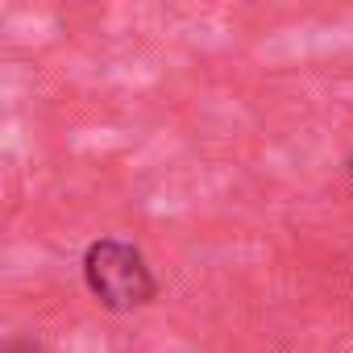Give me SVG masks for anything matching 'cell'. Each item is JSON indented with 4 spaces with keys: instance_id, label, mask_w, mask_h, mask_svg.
I'll list each match as a JSON object with an SVG mask.
<instances>
[{
    "instance_id": "cell-2",
    "label": "cell",
    "mask_w": 353,
    "mask_h": 353,
    "mask_svg": "<svg viewBox=\"0 0 353 353\" xmlns=\"http://www.w3.org/2000/svg\"><path fill=\"white\" fill-rule=\"evenodd\" d=\"M9 353H38V349H30V345H13Z\"/></svg>"
},
{
    "instance_id": "cell-1",
    "label": "cell",
    "mask_w": 353,
    "mask_h": 353,
    "mask_svg": "<svg viewBox=\"0 0 353 353\" xmlns=\"http://www.w3.org/2000/svg\"><path fill=\"white\" fill-rule=\"evenodd\" d=\"M83 279H88V291L108 312H133V307L154 303V295H158V283H154V270L145 266V254L129 241H117V237H100L88 245Z\"/></svg>"
}]
</instances>
